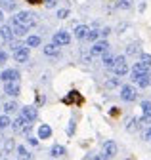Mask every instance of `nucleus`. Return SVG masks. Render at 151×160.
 <instances>
[{
  "label": "nucleus",
  "mask_w": 151,
  "mask_h": 160,
  "mask_svg": "<svg viewBox=\"0 0 151 160\" xmlns=\"http://www.w3.org/2000/svg\"><path fill=\"white\" fill-rule=\"evenodd\" d=\"M12 23L19 25V27H25V29H31V27L36 25V15L33 12H17L12 17Z\"/></svg>",
  "instance_id": "1"
},
{
  "label": "nucleus",
  "mask_w": 151,
  "mask_h": 160,
  "mask_svg": "<svg viewBox=\"0 0 151 160\" xmlns=\"http://www.w3.org/2000/svg\"><path fill=\"white\" fill-rule=\"evenodd\" d=\"M113 72H115L117 76H124V74H128V63H126V57H124V55H117V57H115Z\"/></svg>",
  "instance_id": "2"
},
{
  "label": "nucleus",
  "mask_w": 151,
  "mask_h": 160,
  "mask_svg": "<svg viewBox=\"0 0 151 160\" xmlns=\"http://www.w3.org/2000/svg\"><path fill=\"white\" fill-rule=\"evenodd\" d=\"M121 99L122 101H128V103H132V101H136L138 99V92H136V88L134 86H122L121 88Z\"/></svg>",
  "instance_id": "3"
},
{
  "label": "nucleus",
  "mask_w": 151,
  "mask_h": 160,
  "mask_svg": "<svg viewBox=\"0 0 151 160\" xmlns=\"http://www.w3.org/2000/svg\"><path fill=\"white\" fill-rule=\"evenodd\" d=\"M52 42H54L55 46H67V44L71 42V34H69L67 31H58V32L54 34Z\"/></svg>",
  "instance_id": "4"
},
{
  "label": "nucleus",
  "mask_w": 151,
  "mask_h": 160,
  "mask_svg": "<svg viewBox=\"0 0 151 160\" xmlns=\"http://www.w3.org/2000/svg\"><path fill=\"white\" fill-rule=\"evenodd\" d=\"M102 154H103V158L115 156V154H117V143L113 141V139H107V141L102 145Z\"/></svg>",
  "instance_id": "5"
},
{
  "label": "nucleus",
  "mask_w": 151,
  "mask_h": 160,
  "mask_svg": "<svg viewBox=\"0 0 151 160\" xmlns=\"http://www.w3.org/2000/svg\"><path fill=\"white\" fill-rule=\"evenodd\" d=\"M21 116L25 120H29V122H34V120L39 118V109H36L34 105H25L21 109Z\"/></svg>",
  "instance_id": "6"
},
{
  "label": "nucleus",
  "mask_w": 151,
  "mask_h": 160,
  "mask_svg": "<svg viewBox=\"0 0 151 160\" xmlns=\"http://www.w3.org/2000/svg\"><path fill=\"white\" fill-rule=\"evenodd\" d=\"M151 72V67H147L145 63H136L134 67H132V80H136V78H140V76H143V74H149Z\"/></svg>",
  "instance_id": "7"
},
{
  "label": "nucleus",
  "mask_w": 151,
  "mask_h": 160,
  "mask_svg": "<svg viewBox=\"0 0 151 160\" xmlns=\"http://www.w3.org/2000/svg\"><path fill=\"white\" fill-rule=\"evenodd\" d=\"M107 52H109V44L105 42V40H98V42H94V46L90 50L92 55H105Z\"/></svg>",
  "instance_id": "8"
},
{
  "label": "nucleus",
  "mask_w": 151,
  "mask_h": 160,
  "mask_svg": "<svg viewBox=\"0 0 151 160\" xmlns=\"http://www.w3.org/2000/svg\"><path fill=\"white\" fill-rule=\"evenodd\" d=\"M0 78L4 80V84L6 82H17V80H19V71L17 69H6L2 74H0Z\"/></svg>",
  "instance_id": "9"
},
{
  "label": "nucleus",
  "mask_w": 151,
  "mask_h": 160,
  "mask_svg": "<svg viewBox=\"0 0 151 160\" xmlns=\"http://www.w3.org/2000/svg\"><path fill=\"white\" fill-rule=\"evenodd\" d=\"M63 103H65V105H73V103H75V105H81V103H82V95H81L79 92L73 90V92H69V93L63 97Z\"/></svg>",
  "instance_id": "10"
},
{
  "label": "nucleus",
  "mask_w": 151,
  "mask_h": 160,
  "mask_svg": "<svg viewBox=\"0 0 151 160\" xmlns=\"http://www.w3.org/2000/svg\"><path fill=\"white\" fill-rule=\"evenodd\" d=\"M19 92H21L19 82H6L4 84V93L10 95V97H17V95H19Z\"/></svg>",
  "instance_id": "11"
},
{
  "label": "nucleus",
  "mask_w": 151,
  "mask_h": 160,
  "mask_svg": "<svg viewBox=\"0 0 151 160\" xmlns=\"http://www.w3.org/2000/svg\"><path fill=\"white\" fill-rule=\"evenodd\" d=\"M0 38H2V40H6V42H12V40L15 38L12 25H2V27H0Z\"/></svg>",
  "instance_id": "12"
},
{
  "label": "nucleus",
  "mask_w": 151,
  "mask_h": 160,
  "mask_svg": "<svg viewBox=\"0 0 151 160\" xmlns=\"http://www.w3.org/2000/svg\"><path fill=\"white\" fill-rule=\"evenodd\" d=\"M13 59H15L17 63H25L27 59H29V48L23 46V48H19V50H15V52H13Z\"/></svg>",
  "instance_id": "13"
},
{
  "label": "nucleus",
  "mask_w": 151,
  "mask_h": 160,
  "mask_svg": "<svg viewBox=\"0 0 151 160\" xmlns=\"http://www.w3.org/2000/svg\"><path fill=\"white\" fill-rule=\"evenodd\" d=\"M27 124H31L29 120H25L23 116H17V118L13 120V122H12V130H13L15 133H19V132H23V128H25Z\"/></svg>",
  "instance_id": "14"
},
{
  "label": "nucleus",
  "mask_w": 151,
  "mask_h": 160,
  "mask_svg": "<svg viewBox=\"0 0 151 160\" xmlns=\"http://www.w3.org/2000/svg\"><path fill=\"white\" fill-rule=\"evenodd\" d=\"M73 32H75V36H77L79 40H86V38H88L90 29H88V25H77Z\"/></svg>",
  "instance_id": "15"
},
{
  "label": "nucleus",
  "mask_w": 151,
  "mask_h": 160,
  "mask_svg": "<svg viewBox=\"0 0 151 160\" xmlns=\"http://www.w3.org/2000/svg\"><path fill=\"white\" fill-rule=\"evenodd\" d=\"M138 128H142L140 118H136V116H130V118L126 120V130H128V132H136Z\"/></svg>",
  "instance_id": "16"
},
{
  "label": "nucleus",
  "mask_w": 151,
  "mask_h": 160,
  "mask_svg": "<svg viewBox=\"0 0 151 160\" xmlns=\"http://www.w3.org/2000/svg\"><path fill=\"white\" fill-rule=\"evenodd\" d=\"M50 154H52L54 158H61V156H65V154H67V149H65L63 145H52Z\"/></svg>",
  "instance_id": "17"
},
{
  "label": "nucleus",
  "mask_w": 151,
  "mask_h": 160,
  "mask_svg": "<svg viewBox=\"0 0 151 160\" xmlns=\"http://www.w3.org/2000/svg\"><path fill=\"white\" fill-rule=\"evenodd\" d=\"M52 137V128L48 124H40L39 126V139H50Z\"/></svg>",
  "instance_id": "18"
},
{
  "label": "nucleus",
  "mask_w": 151,
  "mask_h": 160,
  "mask_svg": "<svg viewBox=\"0 0 151 160\" xmlns=\"http://www.w3.org/2000/svg\"><path fill=\"white\" fill-rule=\"evenodd\" d=\"M34 156L23 147V145H19V147H17V160H33Z\"/></svg>",
  "instance_id": "19"
},
{
  "label": "nucleus",
  "mask_w": 151,
  "mask_h": 160,
  "mask_svg": "<svg viewBox=\"0 0 151 160\" xmlns=\"http://www.w3.org/2000/svg\"><path fill=\"white\" fill-rule=\"evenodd\" d=\"M13 149H17V147H15V141H13L12 137L6 139V141H4V147H2V156H8Z\"/></svg>",
  "instance_id": "20"
},
{
  "label": "nucleus",
  "mask_w": 151,
  "mask_h": 160,
  "mask_svg": "<svg viewBox=\"0 0 151 160\" xmlns=\"http://www.w3.org/2000/svg\"><path fill=\"white\" fill-rule=\"evenodd\" d=\"M134 82H136L140 88H147V86H151V72H149V74H143V76H140V78H136Z\"/></svg>",
  "instance_id": "21"
},
{
  "label": "nucleus",
  "mask_w": 151,
  "mask_h": 160,
  "mask_svg": "<svg viewBox=\"0 0 151 160\" xmlns=\"http://www.w3.org/2000/svg\"><path fill=\"white\" fill-rule=\"evenodd\" d=\"M102 63H103V67H107V69H113V65H115V55H111L109 52L103 55V59H102Z\"/></svg>",
  "instance_id": "22"
},
{
  "label": "nucleus",
  "mask_w": 151,
  "mask_h": 160,
  "mask_svg": "<svg viewBox=\"0 0 151 160\" xmlns=\"http://www.w3.org/2000/svg\"><path fill=\"white\" fill-rule=\"evenodd\" d=\"M0 6H2V10H6V12H13L17 8V2H15V0H2Z\"/></svg>",
  "instance_id": "23"
},
{
  "label": "nucleus",
  "mask_w": 151,
  "mask_h": 160,
  "mask_svg": "<svg viewBox=\"0 0 151 160\" xmlns=\"http://www.w3.org/2000/svg\"><path fill=\"white\" fill-rule=\"evenodd\" d=\"M17 109H19V105H17L15 101H6V103H4V114H10V112H15Z\"/></svg>",
  "instance_id": "24"
},
{
  "label": "nucleus",
  "mask_w": 151,
  "mask_h": 160,
  "mask_svg": "<svg viewBox=\"0 0 151 160\" xmlns=\"http://www.w3.org/2000/svg\"><path fill=\"white\" fill-rule=\"evenodd\" d=\"M58 48H60V46H55L54 42H52V44H46V46H44V53H46V55H58V53H60Z\"/></svg>",
  "instance_id": "25"
},
{
  "label": "nucleus",
  "mask_w": 151,
  "mask_h": 160,
  "mask_svg": "<svg viewBox=\"0 0 151 160\" xmlns=\"http://www.w3.org/2000/svg\"><path fill=\"white\" fill-rule=\"evenodd\" d=\"M36 46H40V36H36V34L29 36L27 38V48H36Z\"/></svg>",
  "instance_id": "26"
},
{
  "label": "nucleus",
  "mask_w": 151,
  "mask_h": 160,
  "mask_svg": "<svg viewBox=\"0 0 151 160\" xmlns=\"http://www.w3.org/2000/svg\"><path fill=\"white\" fill-rule=\"evenodd\" d=\"M115 8H119V10H130L132 8V0H117Z\"/></svg>",
  "instance_id": "27"
},
{
  "label": "nucleus",
  "mask_w": 151,
  "mask_h": 160,
  "mask_svg": "<svg viewBox=\"0 0 151 160\" xmlns=\"http://www.w3.org/2000/svg\"><path fill=\"white\" fill-rule=\"evenodd\" d=\"M10 126H12L10 116H8V114H2V116H0V130H6V128H10Z\"/></svg>",
  "instance_id": "28"
},
{
  "label": "nucleus",
  "mask_w": 151,
  "mask_h": 160,
  "mask_svg": "<svg viewBox=\"0 0 151 160\" xmlns=\"http://www.w3.org/2000/svg\"><path fill=\"white\" fill-rule=\"evenodd\" d=\"M10 25H12V29H13V34H15V36H25V34H27V31H29V29H25V27L13 25V23H10Z\"/></svg>",
  "instance_id": "29"
},
{
  "label": "nucleus",
  "mask_w": 151,
  "mask_h": 160,
  "mask_svg": "<svg viewBox=\"0 0 151 160\" xmlns=\"http://www.w3.org/2000/svg\"><path fill=\"white\" fill-rule=\"evenodd\" d=\"M102 34H100V31L98 29H90V32H88V38L86 40H90V42H98V38H100Z\"/></svg>",
  "instance_id": "30"
},
{
  "label": "nucleus",
  "mask_w": 151,
  "mask_h": 160,
  "mask_svg": "<svg viewBox=\"0 0 151 160\" xmlns=\"http://www.w3.org/2000/svg\"><path fill=\"white\" fill-rule=\"evenodd\" d=\"M126 53H128V55H136V53H140L138 44H128V46H126Z\"/></svg>",
  "instance_id": "31"
},
{
  "label": "nucleus",
  "mask_w": 151,
  "mask_h": 160,
  "mask_svg": "<svg viewBox=\"0 0 151 160\" xmlns=\"http://www.w3.org/2000/svg\"><path fill=\"white\" fill-rule=\"evenodd\" d=\"M75 130H77V122L71 118L69 120V126H67V135H75Z\"/></svg>",
  "instance_id": "32"
},
{
  "label": "nucleus",
  "mask_w": 151,
  "mask_h": 160,
  "mask_svg": "<svg viewBox=\"0 0 151 160\" xmlns=\"http://www.w3.org/2000/svg\"><path fill=\"white\" fill-rule=\"evenodd\" d=\"M119 84H121V78H109L107 82H105V86H107V88H117Z\"/></svg>",
  "instance_id": "33"
},
{
  "label": "nucleus",
  "mask_w": 151,
  "mask_h": 160,
  "mask_svg": "<svg viewBox=\"0 0 151 160\" xmlns=\"http://www.w3.org/2000/svg\"><path fill=\"white\" fill-rule=\"evenodd\" d=\"M140 61L145 63L147 67H151V55L149 53H140Z\"/></svg>",
  "instance_id": "34"
},
{
  "label": "nucleus",
  "mask_w": 151,
  "mask_h": 160,
  "mask_svg": "<svg viewBox=\"0 0 151 160\" xmlns=\"http://www.w3.org/2000/svg\"><path fill=\"white\" fill-rule=\"evenodd\" d=\"M142 111L143 114H151V101H142Z\"/></svg>",
  "instance_id": "35"
},
{
  "label": "nucleus",
  "mask_w": 151,
  "mask_h": 160,
  "mask_svg": "<svg viewBox=\"0 0 151 160\" xmlns=\"http://www.w3.org/2000/svg\"><path fill=\"white\" fill-rule=\"evenodd\" d=\"M86 160H103V154H102V152H100V154L92 152V154H88V156H86Z\"/></svg>",
  "instance_id": "36"
},
{
  "label": "nucleus",
  "mask_w": 151,
  "mask_h": 160,
  "mask_svg": "<svg viewBox=\"0 0 151 160\" xmlns=\"http://www.w3.org/2000/svg\"><path fill=\"white\" fill-rule=\"evenodd\" d=\"M67 15H69V10H67V8H63V10H58V17H60V19H65Z\"/></svg>",
  "instance_id": "37"
},
{
  "label": "nucleus",
  "mask_w": 151,
  "mask_h": 160,
  "mask_svg": "<svg viewBox=\"0 0 151 160\" xmlns=\"http://www.w3.org/2000/svg\"><path fill=\"white\" fill-rule=\"evenodd\" d=\"M140 122H142V126H143V124H149V122H151V114H143V116L140 118Z\"/></svg>",
  "instance_id": "38"
},
{
  "label": "nucleus",
  "mask_w": 151,
  "mask_h": 160,
  "mask_svg": "<svg viewBox=\"0 0 151 160\" xmlns=\"http://www.w3.org/2000/svg\"><path fill=\"white\" fill-rule=\"evenodd\" d=\"M27 141H29V145H33V147H36V145H39V139H36V137H33V135H29V137H27Z\"/></svg>",
  "instance_id": "39"
},
{
  "label": "nucleus",
  "mask_w": 151,
  "mask_h": 160,
  "mask_svg": "<svg viewBox=\"0 0 151 160\" xmlns=\"http://www.w3.org/2000/svg\"><path fill=\"white\" fill-rule=\"evenodd\" d=\"M42 2H44L46 8H54L55 6V0H42Z\"/></svg>",
  "instance_id": "40"
},
{
  "label": "nucleus",
  "mask_w": 151,
  "mask_h": 160,
  "mask_svg": "<svg viewBox=\"0 0 151 160\" xmlns=\"http://www.w3.org/2000/svg\"><path fill=\"white\" fill-rule=\"evenodd\" d=\"M6 59H8V53L0 50V63H6Z\"/></svg>",
  "instance_id": "41"
},
{
  "label": "nucleus",
  "mask_w": 151,
  "mask_h": 160,
  "mask_svg": "<svg viewBox=\"0 0 151 160\" xmlns=\"http://www.w3.org/2000/svg\"><path fill=\"white\" fill-rule=\"evenodd\" d=\"M100 34H102V36L105 38L107 34H111V29H109V27H105V29H102V31H100Z\"/></svg>",
  "instance_id": "42"
},
{
  "label": "nucleus",
  "mask_w": 151,
  "mask_h": 160,
  "mask_svg": "<svg viewBox=\"0 0 151 160\" xmlns=\"http://www.w3.org/2000/svg\"><path fill=\"white\" fill-rule=\"evenodd\" d=\"M31 130H33V124H27V126L23 128V132H21V133H25V135H29V133H31Z\"/></svg>",
  "instance_id": "43"
},
{
  "label": "nucleus",
  "mask_w": 151,
  "mask_h": 160,
  "mask_svg": "<svg viewBox=\"0 0 151 160\" xmlns=\"http://www.w3.org/2000/svg\"><path fill=\"white\" fill-rule=\"evenodd\" d=\"M143 137L147 139V141H151V126H149V128L145 130V133H143Z\"/></svg>",
  "instance_id": "44"
},
{
  "label": "nucleus",
  "mask_w": 151,
  "mask_h": 160,
  "mask_svg": "<svg viewBox=\"0 0 151 160\" xmlns=\"http://www.w3.org/2000/svg\"><path fill=\"white\" fill-rule=\"evenodd\" d=\"M46 101V99H44V95H36V103H39V105H42Z\"/></svg>",
  "instance_id": "45"
},
{
  "label": "nucleus",
  "mask_w": 151,
  "mask_h": 160,
  "mask_svg": "<svg viewBox=\"0 0 151 160\" xmlns=\"http://www.w3.org/2000/svg\"><path fill=\"white\" fill-rule=\"evenodd\" d=\"M27 2H29V4H40L42 0H27Z\"/></svg>",
  "instance_id": "46"
},
{
  "label": "nucleus",
  "mask_w": 151,
  "mask_h": 160,
  "mask_svg": "<svg viewBox=\"0 0 151 160\" xmlns=\"http://www.w3.org/2000/svg\"><path fill=\"white\" fill-rule=\"evenodd\" d=\"M2 21H4V13H2V10H0V27H2Z\"/></svg>",
  "instance_id": "47"
},
{
  "label": "nucleus",
  "mask_w": 151,
  "mask_h": 160,
  "mask_svg": "<svg viewBox=\"0 0 151 160\" xmlns=\"http://www.w3.org/2000/svg\"><path fill=\"white\" fill-rule=\"evenodd\" d=\"M2 160H8V158H2Z\"/></svg>",
  "instance_id": "48"
}]
</instances>
